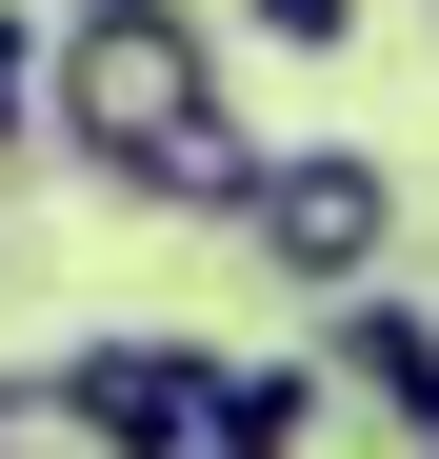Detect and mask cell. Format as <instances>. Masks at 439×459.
<instances>
[{
  "label": "cell",
  "instance_id": "1",
  "mask_svg": "<svg viewBox=\"0 0 439 459\" xmlns=\"http://www.w3.org/2000/svg\"><path fill=\"white\" fill-rule=\"evenodd\" d=\"M40 40H60L40 140H60L120 220H240V200H260L280 140L220 100V21H200V0H81V21H40Z\"/></svg>",
  "mask_w": 439,
  "mask_h": 459
},
{
  "label": "cell",
  "instance_id": "2",
  "mask_svg": "<svg viewBox=\"0 0 439 459\" xmlns=\"http://www.w3.org/2000/svg\"><path fill=\"white\" fill-rule=\"evenodd\" d=\"M240 240H260V280L280 299H380V260H400V160L380 140H280L260 160V200H240Z\"/></svg>",
  "mask_w": 439,
  "mask_h": 459
},
{
  "label": "cell",
  "instance_id": "3",
  "mask_svg": "<svg viewBox=\"0 0 439 459\" xmlns=\"http://www.w3.org/2000/svg\"><path fill=\"white\" fill-rule=\"evenodd\" d=\"M320 379L380 400L400 459H439V299H340V320H320Z\"/></svg>",
  "mask_w": 439,
  "mask_h": 459
},
{
  "label": "cell",
  "instance_id": "4",
  "mask_svg": "<svg viewBox=\"0 0 439 459\" xmlns=\"http://www.w3.org/2000/svg\"><path fill=\"white\" fill-rule=\"evenodd\" d=\"M220 379H240V359H200V340H160V320L81 340V400H100V439H120V459H140V439H180V420L220 400Z\"/></svg>",
  "mask_w": 439,
  "mask_h": 459
},
{
  "label": "cell",
  "instance_id": "5",
  "mask_svg": "<svg viewBox=\"0 0 439 459\" xmlns=\"http://www.w3.org/2000/svg\"><path fill=\"white\" fill-rule=\"evenodd\" d=\"M300 439H320V359H240L180 439H140V459H300Z\"/></svg>",
  "mask_w": 439,
  "mask_h": 459
},
{
  "label": "cell",
  "instance_id": "6",
  "mask_svg": "<svg viewBox=\"0 0 439 459\" xmlns=\"http://www.w3.org/2000/svg\"><path fill=\"white\" fill-rule=\"evenodd\" d=\"M0 459H120L100 400H81V359H0Z\"/></svg>",
  "mask_w": 439,
  "mask_h": 459
},
{
  "label": "cell",
  "instance_id": "7",
  "mask_svg": "<svg viewBox=\"0 0 439 459\" xmlns=\"http://www.w3.org/2000/svg\"><path fill=\"white\" fill-rule=\"evenodd\" d=\"M60 100V40H21V0H0V160H21V120Z\"/></svg>",
  "mask_w": 439,
  "mask_h": 459
},
{
  "label": "cell",
  "instance_id": "8",
  "mask_svg": "<svg viewBox=\"0 0 439 459\" xmlns=\"http://www.w3.org/2000/svg\"><path fill=\"white\" fill-rule=\"evenodd\" d=\"M240 40H280V60H340V40H359V0H240Z\"/></svg>",
  "mask_w": 439,
  "mask_h": 459
}]
</instances>
